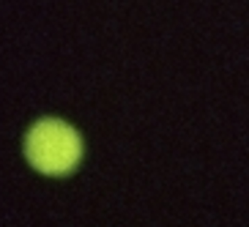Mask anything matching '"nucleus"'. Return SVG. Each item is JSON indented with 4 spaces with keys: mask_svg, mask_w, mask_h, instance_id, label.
<instances>
[{
    "mask_svg": "<svg viewBox=\"0 0 249 227\" xmlns=\"http://www.w3.org/2000/svg\"><path fill=\"white\" fill-rule=\"evenodd\" d=\"M25 156L38 173L66 175L82 159V140L74 126L58 118H44L30 126L25 137Z\"/></svg>",
    "mask_w": 249,
    "mask_h": 227,
    "instance_id": "1",
    "label": "nucleus"
}]
</instances>
